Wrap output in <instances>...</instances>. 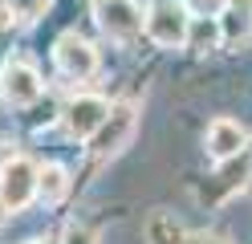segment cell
<instances>
[{
	"mask_svg": "<svg viewBox=\"0 0 252 244\" xmlns=\"http://www.w3.org/2000/svg\"><path fill=\"white\" fill-rule=\"evenodd\" d=\"M147 37L155 45H163V49H179L187 45V33H191V16H187V8L179 4V0H155V4L147 8Z\"/></svg>",
	"mask_w": 252,
	"mask_h": 244,
	"instance_id": "1",
	"label": "cell"
},
{
	"mask_svg": "<svg viewBox=\"0 0 252 244\" xmlns=\"http://www.w3.org/2000/svg\"><path fill=\"white\" fill-rule=\"evenodd\" d=\"M37 183H41V167L33 159H8L4 167H0V204H4L8 211H21L33 204V195H37Z\"/></svg>",
	"mask_w": 252,
	"mask_h": 244,
	"instance_id": "2",
	"label": "cell"
},
{
	"mask_svg": "<svg viewBox=\"0 0 252 244\" xmlns=\"http://www.w3.org/2000/svg\"><path fill=\"white\" fill-rule=\"evenodd\" d=\"M94 21L110 41H130L138 37L147 12L138 8V0H94Z\"/></svg>",
	"mask_w": 252,
	"mask_h": 244,
	"instance_id": "3",
	"label": "cell"
},
{
	"mask_svg": "<svg viewBox=\"0 0 252 244\" xmlns=\"http://www.w3.org/2000/svg\"><path fill=\"white\" fill-rule=\"evenodd\" d=\"M134 126H138V114H134V106H130V102H118V106H110V118L98 126V135L90 139V151L98 155V159L118 155L122 146L130 142Z\"/></svg>",
	"mask_w": 252,
	"mask_h": 244,
	"instance_id": "4",
	"label": "cell"
},
{
	"mask_svg": "<svg viewBox=\"0 0 252 244\" xmlns=\"http://www.w3.org/2000/svg\"><path fill=\"white\" fill-rule=\"evenodd\" d=\"M53 61H57V70L65 77H73V81H86V77L98 73V49L86 37H77V33H65V37L57 41Z\"/></svg>",
	"mask_w": 252,
	"mask_h": 244,
	"instance_id": "5",
	"label": "cell"
},
{
	"mask_svg": "<svg viewBox=\"0 0 252 244\" xmlns=\"http://www.w3.org/2000/svg\"><path fill=\"white\" fill-rule=\"evenodd\" d=\"M110 118V102L106 98H98V94H77L73 102L65 106V130L73 139H94L98 135V126Z\"/></svg>",
	"mask_w": 252,
	"mask_h": 244,
	"instance_id": "6",
	"label": "cell"
},
{
	"mask_svg": "<svg viewBox=\"0 0 252 244\" xmlns=\"http://www.w3.org/2000/svg\"><path fill=\"white\" fill-rule=\"evenodd\" d=\"M41 90H45L41 73L29 61H8L4 70H0V94H4L12 106H33L41 98Z\"/></svg>",
	"mask_w": 252,
	"mask_h": 244,
	"instance_id": "7",
	"label": "cell"
},
{
	"mask_svg": "<svg viewBox=\"0 0 252 244\" xmlns=\"http://www.w3.org/2000/svg\"><path fill=\"white\" fill-rule=\"evenodd\" d=\"M208 155L216 159V163H228V159H236V155H244V146H248V130L236 122V118H216L212 126H208Z\"/></svg>",
	"mask_w": 252,
	"mask_h": 244,
	"instance_id": "8",
	"label": "cell"
},
{
	"mask_svg": "<svg viewBox=\"0 0 252 244\" xmlns=\"http://www.w3.org/2000/svg\"><path fill=\"white\" fill-rule=\"evenodd\" d=\"M252 175V159H228V163H220V171L208 179V187H203V200L208 204H220V200H228L232 191H240L244 187V179Z\"/></svg>",
	"mask_w": 252,
	"mask_h": 244,
	"instance_id": "9",
	"label": "cell"
},
{
	"mask_svg": "<svg viewBox=\"0 0 252 244\" xmlns=\"http://www.w3.org/2000/svg\"><path fill=\"white\" fill-rule=\"evenodd\" d=\"M143 232H147V244H183V236H187L183 228H179V220L175 216H163V211L147 220Z\"/></svg>",
	"mask_w": 252,
	"mask_h": 244,
	"instance_id": "10",
	"label": "cell"
},
{
	"mask_svg": "<svg viewBox=\"0 0 252 244\" xmlns=\"http://www.w3.org/2000/svg\"><path fill=\"white\" fill-rule=\"evenodd\" d=\"M220 37H224V29H220V16H203V21L191 25V33H187V45H191L195 53H208V49L220 45Z\"/></svg>",
	"mask_w": 252,
	"mask_h": 244,
	"instance_id": "11",
	"label": "cell"
},
{
	"mask_svg": "<svg viewBox=\"0 0 252 244\" xmlns=\"http://www.w3.org/2000/svg\"><path fill=\"white\" fill-rule=\"evenodd\" d=\"M69 179H65V167H57V163H49V167H41V183H37V195L45 204H57L61 195H65Z\"/></svg>",
	"mask_w": 252,
	"mask_h": 244,
	"instance_id": "12",
	"label": "cell"
},
{
	"mask_svg": "<svg viewBox=\"0 0 252 244\" xmlns=\"http://www.w3.org/2000/svg\"><path fill=\"white\" fill-rule=\"evenodd\" d=\"M45 4H49V0H8L12 16H21V21H37V16L45 12Z\"/></svg>",
	"mask_w": 252,
	"mask_h": 244,
	"instance_id": "13",
	"label": "cell"
},
{
	"mask_svg": "<svg viewBox=\"0 0 252 244\" xmlns=\"http://www.w3.org/2000/svg\"><path fill=\"white\" fill-rule=\"evenodd\" d=\"M61 244H94V232L82 224H69L65 228V236H61Z\"/></svg>",
	"mask_w": 252,
	"mask_h": 244,
	"instance_id": "14",
	"label": "cell"
},
{
	"mask_svg": "<svg viewBox=\"0 0 252 244\" xmlns=\"http://www.w3.org/2000/svg\"><path fill=\"white\" fill-rule=\"evenodd\" d=\"M183 244H228V240H220V236H208V232H187Z\"/></svg>",
	"mask_w": 252,
	"mask_h": 244,
	"instance_id": "15",
	"label": "cell"
},
{
	"mask_svg": "<svg viewBox=\"0 0 252 244\" xmlns=\"http://www.w3.org/2000/svg\"><path fill=\"white\" fill-rule=\"evenodd\" d=\"M29 244H53V240H29Z\"/></svg>",
	"mask_w": 252,
	"mask_h": 244,
	"instance_id": "16",
	"label": "cell"
},
{
	"mask_svg": "<svg viewBox=\"0 0 252 244\" xmlns=\"http://www.w3.org/2000/svg\"><path fill=\"white\" fill-rule=\"evenodd\" d=\"M0 208H4V204H0ZM0 220H4V211H0Z\"/></svg>",
	"mask_w": 252,
	"mask_h": 244,
	"instance_id": "17",
	"label": "cell"
}]
</instances>
